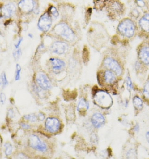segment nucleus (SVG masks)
Returning <instances> with one entry per match:
<instances>
[{"instance_id":"nucleus-1","label":"nucleus","mask_w":149,"mask_h":159,"mask_svg":"<svg viewBox=\"0 0 149 159\" xmlns=\"http://www.w3.org/2000/svg\"><path fill=\"white\" fill-rule=\"evenodd\" d=\"M53 31L55 34L65 41L72 42L75 38L74 32L65 22H60L55 25L53 28Z\"/></svg>"},{"instance_id":"nucleus-2","label":"nucleus","mask_w":149,"mask_h":159,"mask_svg":"<svg viewBox=\"0 0 149 159\" xmlns=\"http://www.w3.org/2000/svg\"><path fill=\"white\" fill-rule=\"evenodd\" d=\"M118 30L121 34L127 37H133L134 34V24L131 20L126 19L122 21L118 25Z\"/></svg>"},{"instance_id":"nucleus-3","label":"nucleus","mask_w":149,"mask_h":159,"mask_svg":"<svg viewBox=\"0 0 149 159\" xmlns=\"http://www.w3.org/2000/svg\"><path fill=\"white\" fill-rule=\"evenodd\" d=\"M95 101L98 105L103 108L110 107L113 103L111 97L106 92L100 91L96 94Z\"/></svg>"},{"instance_id":"nucleus-4","label":"nucleus","mask_w":149,"mask_h":159,"mask_svg":"<svg viewBox=\"0 0 149 159\" xmlns=\"http://www.w3.org/2000/svg\"><path fill=\"white\" fill-rule=\"evenodd\" d=\"M53 20L52 16L48 11L45 13L39 19L38 22V27L42 32L46 33L50 29Z\"/></svg>"},{"instance_id":"nucleus-5","label":"nucleus","mask_w":149,"mask_h":159,"mask_svg":"<svg viewBox=\"0 0 149 159\" xmlns=\"http://www.w3.org/2000/svg\"><path fill=\"white\" fill-rule=\"evenodd\" d=\"M104 66L107 69L113 71L117 75H120L122 72V68L116 60L111 57H106L104 61Z\"/></svg>"},{"instance_id":"nucleus-6","label":"nucleus","mask_w":149,"mask_h":159,"mask_svg":"<svg viewBox=\"0 0 149 159\" xmlns=\"http://www.w3.org/2000/svg\"><path fill=\"white\" fill-rule=\"evenodd\" d=\"M29 143L31 147L38 151L44 152L47 150L46 145L37 135H32L30 136Z\"/></svg>"},{"instance_id":"nucleus-7","label":"nucleus","mask_w":149,"mask_h":159,"mask_svg":"<svg viewBox=\"0 0 149 159\" xmlns=\"http://www.w3.org/2000/svg\"><path fill=\"white\" fill-rule=\"evenodd\" d=\"M60 122L57 118H49L46 120L45 126L46 129L51 133H56L60 129Z\"/></svg>"},{"instance_id":"nucleus-8","label":"nucleus","mask_w":149,"mask_h":159,"mask_svg":"<svg viewBox=\"0 0 149 159\" xmlns=\"http://www.w3.org/2000/svg\"><path fill=\"white\" fill-rule=\"evenodd\" d=\"M68 50V45L64 42L58 41L53 43L51 46V50L53 53L62 55L65 54Z\"/></svg>"},{"instance_id":"nucleus-9","label":"nucleus","mask_w":149,"mask_h":159,"mask_svg":"<svg viewBox=\"0 0 149 159\" xmlns=\"http://www.w3.org/2000/svg\"><path fill=\"white\" fill-rule=\"evenodd\" d=\"M36 82L44 90H47L51 88L50 81L48 77L43 73H39L36 76Z\"/></svg>"},{"instance_id":"nucleus-10","label":"nucleus","mask_w":149,"mask_h":159,"mask_svg":"<svg viewBox=\"0 0 149 159\" xmlns=\"http://www.w3.org/2000/svg\"><path fill=\"white\" fill-rule=\"evenodd\" d=\"M35 5L34 0H21L19 4L20 10L26 13H28L32 11Z\"/></svg>"},{"instance_id":"nucleus-11","label":"nucleus","mask_w":149,"mask_h":159,"mask_svg":"<svg viewBox=\"0 0 149 159\" xmlns=\"http://www.w3.org/2000/svg\"><path fill=\"white\" fill-rule=\"evenodd\" d=\"M50 61L53 71L55 73H58L64 69L65 63L62 60L57 58H51Z\"/></svg>"},{"instance_id":"nucleus-12","label":"nucleus","mask_w":149,"mask_h":159,"mask_svg":"<svg viewBox=\"0 0 149 159\" xmlns=\"http://www.w3.org/2000/svg\"><path fill=\"white\" fill-rule=\"evenodd\" d=\"M108 10L110 14H120L123 11V6L119 2L113 1L109 5Z\"/></svg>"},{"instance_id":"nucleus-13","label":"nucleus","mask_w":149,"mask_h":159,"mask_svg":"<svg viewBox=\"0 0 149 159\" xmlns=\"http://www.w3.org/2000/svg\"><path fill=\"white\" fill-rule=\"evenodd\" d=\"M91 122L95 127L100 128L105 124V118L100 113H96L92 115Z\"/></svg>"},{"instance_id":"nucleus-14","label":"nucleus","mask_w":149,"mask_h":159,"mask_svg":"<svg viewBox=\"0 0 149 159\" xmlns=\"http://www.w3.org/2000/svg\"><path fill=\"white\" fill-rule=\"evenodd\" d=\"M16 7L12 3L5 5L2 9V14L4 17L10 18L15 12Z\"/></svg>"},{"instance_id":"nucleus-15","label":"nucleus","mask_w":149,"mask_h":159,"mask_svg":"<svg viewBox=\"0 0 149 159\" xmlns=\"http://www.w3.org/2000/svg\"><path fill=\"white\" fill-rule=\"evenodd\" d=\"M139 57L143 62L149 64V47H144L142 48L139 52Z\"/></svg>"},{"instance_id":"nucleus-16","label":"nucleus","mask_w":149,"mask_h":159,"mask_svg":"<svg viewBox=\"0 0 149 159\" xmlns=\"http://www.w3.org/2000/svg\"><path fill=\"white\" fill-rule=\"evenodd\" d=\"M139 25L144 31L149 33V14H147L142 18L139 21Z\"/></svg>"},{"instance_id":"nucleus-17","label":"nucleus","mask_w":149,"mask_h":159,"mask_svg":"<svg viewBox=\"0 0 149 159\" xmlns=\"http://www.w3.org/2000/svg\"><path fill=\"white\" fill-rule=\"evenodd\" d=\"M104 80L106 83L112 84L116 81V77L112 71H106L104 72Z\"/></svg>"},{"instance_id":"nucleus-18","label":"nucleus","mask_w":149,"mask_h":159,"mask_svg":"<svg viewBox=\"0 0 149 159\" xmlns=\"http://www.w3.org/2000/svg\"><path fill=\"white\" fill-rule=\"evenodd\" d=\"M89 108V103L85 99H81L77 107V110L79 112H84L88 110Z\"/></svg>"},{"instance_id":"nucleus-19","label":"nucleus","mask_w":149,"mask_h":159,"mask_svg":"<svg viewBox=\"0 0 149 159\" xmlns=\"http://www.w3.org/2000/svg\"><path fill=\"white\" fill-rule=\"evenodd\" d=\"M107 1L108 0H96L95 2V7L97 9H102L105 7Z\"/></svg>"},{"instance_id":"nucleus-20","label":"nucleus","mask_w":149,"mask_h":159,"mask_svg":"<svg viewBox=\"0 0 149 159\" xmlns=\"http://www.w3.org/2000/svg\"><path fill=\"white\" fill-rule=\"evenodd\" d=\"M133 103H134L135 107L137 108L138 109L142 108L143 102L142 100L139 97L136 96V97L134 98V100H133Z\"/></svg>"},{"instance_id":"nucleus-21","label":"nucleus","mask_w":149,"mask_h":159,"mask_svg":"<svg viewBox=\"0 0 149 159\" xmlns=\"http://www.w3.org/2000/svg\"><path fill=\"white\" fill-rule=\"evenodd\" d=\"M48 12L51 16H53L55 18L58 17L59 16V13L56 7L53 6H51L49 9Z\"/></svg>"},{"instance_id":"nucleus-22","label":"nucleus","mask_w":149,"mask_h":159,"mask_svg":"<svg viewBox=\"0 0 149 159\" xmlns=\"http://www.w3.org/2000/svg\"><path fill=\"white\" fill-rule=\"evenodd\" d=\"M5 153L6 156H8L12 153L13 147L10 143H6L5 144Z\"/></svg>"},{"instance_id":"nucleus-23","label":"nucleus","mask_w":149,"mask_h":159,"mask_svg":"<svg viewBox=\"0 0 149 159\" xmlns=\"http://www.w3.org/2000/svg\"><path fill=\"white\" fill-rule=\"evenodd\" d=\"M24 118L26 120L32 122H36L37 120V117L34 114L24 115Z\"/></svg>"},{"instance_id":"nucleus-24","label":"nucleus","mask_w":149,"mask_h":159,"mask_svg":"<svg viewBox=\"0 0 149 159\" xmlns=\"http://www.w3.org/2000/svg\"><path fill=\"white\" fill-rule=\"evenodd\" d=\"M21 72V66L19 64H17L16 67L15 75V80L16 81H18L20 80Z\"/></svg>"},{"instance_id":"nucleus-25","label":"nucleus","mask_w":149,"mask_h":159,"mask_svg":"<svg viewBox=\"0 0 149 159\" xmlns=\"http://www.w3.org/2000/svg\"><path fill=\"white\" fill-rule=\"evenodd\" d=\"M1 80H2V84L3 88H5L8 85V81H7V77L5 72L2 74L1 76Z\"/></svg>"},{"instance_id":"nucleus-26","label":"nucleus","mask_w":149,"mask_h":159,"mask_svg":"<svg viewBox=\"0 0 149 159\" xmlns=\"http://www.w3.org/2000/svg\"><path fill=\"white\" fill-rule=\"evenodd\" d=\"M143 93L146 98H149V81L145 86Z\"/></svg>"},{"instance_id":"nucleus-27","label":"nucleus","mask_w":149,"mask_h":159,"mask_svg":"<svg viewBox=\"0 0 149 159\" xmlns=\"http://www.w3.org/2000/svg\"><path fill=\"white\" fill-rule=\"evenodd\" d=\"M21 50H20V49H18V50H17L16 51L13 53V56L15 59V60L16 61H18V60L19 59L20 56H21Z\"/></svg>"},{"instance_id":"nucleus-28","label":"nucleus","mask_w":149,"mask_h":159,"mask_svg":"<svg viewBox=\"0 0 149 159\" xmlns=\"http://www.w3.org/2000/svg\"><path fill=\"white\" fill-rule=\"evenodd\" d=\"M6 100V96L5 93H2L0 94V102L2 104L5 103Z\"/></svg>"},{"instance_id":"nucleus-29","label":"nucleus","mask_w":149,"mask_h":159,"mask_svg":"<svg viewBox=\"0 0 149 159\" xmlns=\"http://www.w3.org/2000/svg\"><path fill=\"white\" fill-rule=\"evenodd\" d=\"M126 83L127 84L128 87L129 89H130L132 88V83L131 80L130 78L128 77L126 79Z\"/></svg>"},{"instance_id":"nucleus-30","label":"nucleus","mask_w":149,"mask_h":159,"mask_svg":"<svg viewBox=\"0 0 149 159\" xmlns=\"http://www.w3.org/2000/svg\"><path fill=\"white\" fill-rule=\"evenodd\" d=\"M21 127L23 129H28L30 128V126L29 125L27 124L24 123H22L21 124Z\"/></svg>"},{"instance_id":"nucleus-31","label":"nucleus","mask_w":149,"mask_h":159,"mask_svg":"<svg viewBox=\"0 0 149 159\" xmlns=\"http://www.w3.org/2000/svg\"><path fill=\"white\" fill-rule=\"evenodd\" d=\"M38 118H39V120H43L45 118V116H44V115L42 113H39V115H38Z\"/></svg>"},{"instance_id":"nucleus-32","label":"nucleus","mask_w":149,"mask_h":159,"mask_svg":"<svg viewBox=\"0 0 149 159\" xmlns=\"http://www.w3.org/2000/svg\"><path fill=\"white\" fill-rule=\"evenodd\" d=\"M22 39L21 38V39H20L18 41V43H17V44L15 45V48L16 49H18L19 48V47L20 44H21V43H22Z\"/></svg>"},{"instance_id":"nucleus-33","label":"nucleus","mask_w":149,"mask_h":159,"mask_svg":"<svg viewBox=\"0 0 149 159\" xmlns=\"http://www.w3.org/2000/svg\"><path fill=\"white\" fill-rule=\"evenodd\" d=\"M18 158H22V159H25V158H27V157L26 156H24V154H20L19 155V157H18Z\"/></svg>"},{"instance_id":"nucleus-34","label":"nucleus","mask_w":149,"mask_h":159,"mask_svg":"<svg viewBox=\"0 0 149 159\" xmlns=\"http://www.w3.org/2000/svg\"><path fill=\"white\" fill-rule=\"evenodd\" d=\"M146 138L148 142L149 143V132L147 133L146 135Z\"/></svg>"},{"instance_id":"nucleus-35","label":"nucleus","mask_w":149,"mask_h":159,"mask_svg":"<svg viewBox=\"0 0 149 159\" xmlns=\"http://www.w3.org/2000/svg\"><path fill=\"white\" fill-rule=\"evenodd\" d=\"M2 84V80H1V78H0V86H1V84Z\"/></svg>"},{"instance_id":"nucleus-36","label":"nucleus","mask_w":149,"mask_h":159,"mask_svg":"<svg viewBox=\"0 0 149 159\" xmlns=\"http://www.w3.org/2000/svg\"><path fill=\"white\" fill-rule=\"evenodd\" d=\"M138 1H139V2H142L143 0H138Z\"/></svg>"}]
</instances>
